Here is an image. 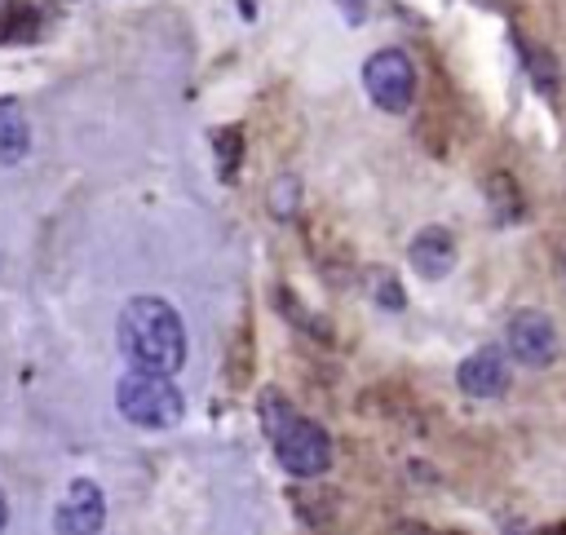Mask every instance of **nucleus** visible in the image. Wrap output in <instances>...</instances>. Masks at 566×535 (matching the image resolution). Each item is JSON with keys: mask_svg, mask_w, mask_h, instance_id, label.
<instances>
[{"mask_svg": "<svg viewBox=\"0 0 566 535\" xmlns=\"http://www.w3.org/2000/svg\"><path fill=\"white\" fill-rule=\"evenodd\" d=\"M504 340H509V354L522 367H548L557 358V327H553V318L544 310H517V314H509Z\"/></svg>", "mask_w": 566, "mask_h": 535, "instance_id": "5", "label": "nucleus"}, {"mask_svg": "<svg viewBox=\"0 0 566 535\" xmlns=\"http://www.w3.org/2000/svg\"><path fill=\"white\" fill-rule=\"evenodd\" d=\"M4 522H9V508H4V495H0V531H4Z\"/></svg>", "mask_w": 566, "mask_h": 535, "instance_id": "13", "label": "nucleus"}, {"mask_svg": "<svg viewBox=\"0 0 566 535\" xmlns=\"http://www.w3.org/2000/svg\"><path fill=\"white\" fill-rule=\"evenodd\" d=\"M363 88H367V97H371L380 111L402 115V111L416 102V66H411V57H407L402 49H380V53H371L367 66H363Z\"/></svg>", "mask_w": 566, "mask_h": 535, "instance_id": "4", "label": "nucleus"}, {"mask_svg": "<svg viewBox=\"0 0 566 535\" xmlns=\"http://www.w3.org/2000/svg\"><path fill=\"white\" fill-rule=\"evenodd\" d=\"M115 336H119L124 358H128L137 371L172 376V371L186 363V323H181V314H177L168 301H159V296H133V301L119 310Z\"/></svg>", "mask_w": 566, "mask_h": 535, "instance_id": "1", "label": "nucleus"}, {"mask_svg": "<svg viewBox=\"0 0 566 535\" xmlns=\"http://www.w3.org/2000/svg\"><path fill=\"white\" fill-rule=\"evenodd\" d=\"M455 385L469 394V398H495V394H504V385H509V363H504V354L500 349H473L464 363H460V371H455Z\"/></svg>", "mask_w": 566, "mask_h": 535, "instance_id": "7", "label": "nucleus"}, {"mask_svg": "<svg viewBox=\"0 0 566 535\" xmlns=\"http://www.w3.org/2000/svg\"><path fill=\"white\" fill-rule=\"evenodd\" d=\"M398 535H429L424 526H398Z\"/></svg>", "mask_w": 566, "mask_h": 535, "instance_id": "12", "label": "nucleus"}, {"mask_svg": "<svg viewBox=\"0 0 566 535\" xmlns=\"http://www.w3.org/2000/svg\"><path fill=\"white\" fill-rule=\"evenodd\" d=\"M102 522H106V500H102L97 482L75 478V482L66 486L57 513H53V531H57V535H97Z\"/></svg>", "mask_w": 566, "mask_h": 535, "instance_id": "6", "label": "nucleus"}, {"mask_svg": "<svg viewBox=\"0 0 566 535\" xmlns=\"http://www.w3.org/2000/svg\"><path fill=\"white\" fill-rule=\"evenodd\" d=\"M261 424L270 433L279 464L292 478H323L332 469V438L314 420L296 416L274 389H265V398H261Z\"/></svg>", "mask_w": 566, "mask_h": 535, "instance_id": "2", "label": "nucleus"}, {"mask_svg": "<svg viewBox=\"0 0 566 535\" xmlns=\"http://www.w3.org/2000/svg\"><path fill=\"white\" fill-rule=\"evenodd\" d=\"M376 301H380V305H389V310H398V305H402V292H398V283H394L389 274H376Z\"/></svg>", "mask_w": 566, "mask_h": 535, "instance_id": "10", "label": "nucleus"}, {"mask_svg": "<svg viewBox=\"0 0 566 535\" xmlns=\"http://www.w3.org/2000/svg\"><path fill=\"white\" fill-rule=\"evenodd\" d=\"M411 270L420 274V279H442V274H451L455 270V239L447 234V230H438V225H429V230H420L416 239H411Z\"/></svg>", "mask_w": 566, "mask_h": 535, "instance_id": "8", "label": "nucleus"}, {"mask_svg": "<svg viewBox=\"0 0 566 535\" xmlns=\"http://www.w3.org/2000/svg\"><path fill=\"white\" fill-rule=\"evenodd\" d=\"M274 186H279V190H274V212H283V208L292 212V199H296V181H292V177H283V181H274Z\"/></svg>", "mask_w": 566, "mask_h": 535, "instance_id": "11", "label": "nucleus"}, {"mask_svg": "<svg viewBox=\"0 0 566 535\" xmlns=\"http://www.w3.org/2000/svg\"><path fill=\"white\" fill-rule=\"evenodd\" d=\"M31 150V128L18 111H0V164H18Z\"/></svg>", "mask_w": 566, "mask_h": 535, "instance_id": "9", "label": "nucleus"}, {"mask_svg": "<svg viewBox=\"0 0 566 535\" xmlns=\"http://www.w3.org/2000/svg\"><path fill=\"white\" fill-rule=\"evenodd\" d=\"M115 407H119V416H124L128 424H137V429H172V424L181 420V411H186L181 389H177L168 376H159V371H137V367L115 385Z\"/></svg>", "mask_w": 566, "mask_h": 535, "instance_id": "3", "label": "nucleus"}]
</instances>
